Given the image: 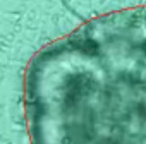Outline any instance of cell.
Wrapping results in <instances>:
<instances>
[{
	"instance_id": "cell-1",
	"label": "cell",
	"mask_w": 146,
	"mask_h": 144,
	"mask_svg": "<svg viewBox=\"0 0 146 144\" xmlns=\"http://www.w3.org/2000/svg\"><path fill=\"white\" fill-rule=\"evenodd\" d=\"M31 144H146V7L48 43L24 74Z\"/></svg>"
}]
</instances>
